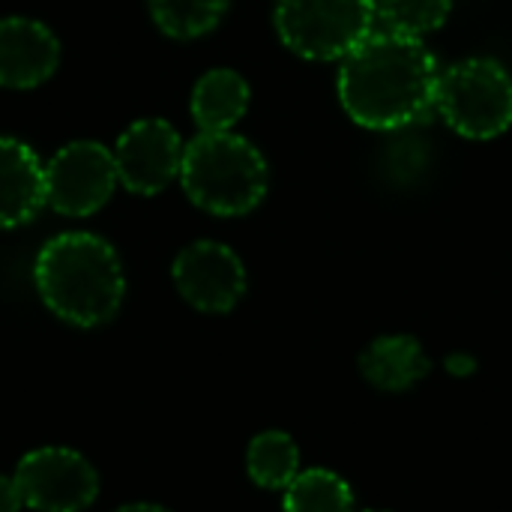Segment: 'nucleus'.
I'll return each instance as SVG.
<instances>
[{"mask_svg": "<svg viewBox=\"0 0 512 512\" xmlns=\"http://www.w3.org/2000/svg\"><path fill=\"white\" fill-rule=\"evenodd\" d=\"M15 486L36 512H84L99 495L96 468L69 447H36L21 456Z\"/></svg>", "mask_w": 512, "mask_h": 512, "instance_id": "6", "label": "nucleus"}, {"mask_svg": "<svg viewBox=\"0 0 512 512\" xmlns=\"http://www.w3.org/2000/svg\"><path fill=\"white\" fill-rule=\"evenodd\" d=\"M360 372L375 390L405 393L432 372V360L414 336L396 333L378 336L366 345V351L360 354Z\"/></svg>", "mask_w": 512, "mask_h": 512, "instance_id": "12", "label": "nucleus"}, {"mask_svg": "<svg viewBox=\"0 0 512 512\" xmlns=\"http://www.w3.org/2000/svg\"><path fill=\"white\" fill-rule=\"evenodd\" d=\"M252 90L234 69H210L192 87V120L201 132H231L249 111Z\"/></svg>", "mask_w": 512, "mask_h": 512, "instance_id": "13", "label": "nucleus"}, {"mask_svg": "<svg viewBox=\"0 0 512 512\" xmlns=\"http://www.w3.org/2000/svg\"><path fill=\"white\" fill-rule=\"evenodd\" d=\"M366 512H384V510H366Z\"/></svg>", "mask_w": 512, "mask_h": 512, "instance_id": "21", "label": "nucleus"}, {"mask_svg": "<svg viewBox=\"0 0 512 512\" xmlns=\"http://www.w3.org/2000/svg\"><path fill=\"white\" fill-rule=\"evenodd\" d=\"M147 3L156 27L171 39H198L210 33L228 9V0H147Z\"/></svg>", "mask_w": 512, "mask_h": 512, "instance_id": "16", "label": "nucleus"}, {"mask_svg": "<svg viewBox=\"0 0 512 512\" xmlns=\"http://www.w3.org/2000/svg\"><path fill=\"white\" fill-rule=\"evenodd\" d=\"M438 60L420 36L369 33L339 66L345 114L375 132L408 129L429 117L438 99Z\"/></svg>", "mask_w": 512, "mask_h": 512, "instance_id": "1", "label": "nucleus"}, {"mask_svg": "<svg viewBox=\"0 0 512 512\" xmlns=\"http://www.w3.org/2000/svg\"><path fill=\"white\" fill-rule=\"evenodd\" d=\"M117 512H171V510H165V507H159V504H126V507H120Z\"/></svg>", "mask_w": 512, "mask_h": 512, "instance_id": "20", "label": "nucleus"}, {"mask_svg": "<svg viewBox=\"0 0 512 512\" xmlns=\"http://www.w3.org/2000/svg\"><path fill=\"white\" fill-rule=\"evenodd\" d=\"M282 507L285 512H357L351 486L327 468L300 471L285 489Z\"/></svg>", "mask_w": 512, "mask_h": 512, "instance_id": "15", "label": "nucleus"}, {"mask_svg": "<svg viewBox=\"0 0 512 512\" xmlns=\"http://www.w3.org/2000/svg\"><path fill=\"white\" fill-rule=\"evenodd\" d=\"M21 507H24V501L15 486V477L0 474V512H21Z\"/></svg>", "mask_w": 512, "mask_h": 512, "instance_id": "19", "label": "nucleus"}, {"mask_svg": "<svg viewBox=\"0 0 512 512\" xmlns=\"http://www.w3.org/2000/svg\"><path fill=\"white\" fill-rule=\"evenodd\" d=\"M453 0H378V21L405 36H426L447 24Z\"/></svg>", "mask_w": 512, "mask_h": 512, "instance_id": "17", "label": "nucleus"}, {"mask_svg": "<svg viewBox=\"0 0 512 512\" xmlns=\"http://www.w3.org/2000/svg\"><path fill=\"white\" fill-rule=\"evenodd\" d=\"M180 297L207 315L231 312L246 294V267L234 249L216 240L189 243L171 267Z\"/></svg>", "mask_w": 512, "mask_h": 512, "instance_id": "9", "label": "nucleus"}, {"mask_svg": "<svg viewBox=\"0 0 512 512\" xmlns=\"http://www.w3.org/2000/svg\"><path fill=\"white\" fill-rule=\"evenodd\" d=\"M45 204V168L18 138L0 135V231L30 222Z\"/></svg>", "mask_w": 512, "mask_h": 512, "instance_id": "11", "label": "nucleus"}, {"mask_svg": "<svg viewBox=\"0 0 512 512\" xmlns=\"http://www.w3.org/2000/svg\"><path fill=\"white\" fill-rule=\"evenodd\" d=\"M420 144L423 141H399L396 147L387 150V168H396L393 177L399 174V168H405L408 171V180H411L414 174H420L426 168L429 159H426V150Z\"/></svg>", "mask_w": 512, "mask_h": 512, "instance_id": "18", "label": "nucleus"}, {"mask_svg": "<svg viewBox=\"0 0 512 512\" xmlns=\"http://www.w3.org/2000/svg\"><path fill=\"white\" fill-rule=\"evenodd\" d=\"M246 471L255 486L279 492L294 483L300 474V447L288 432L270 429L252 438L246 450Z\"/></svg>", "mask_w": 512, "mask_h": 512, "instance_id": "14", "label": "nucleus"}, {"mask_svg": "<svg viewBox=\"0 0 512 512\" xmlns=\"http://www.w3.org/2000/svg\"><path fill=\"white\" fill-rule=\"evenodd\" d=\"M114 153L96 141H72L45 165V204L69 219L102 210L117 186Z\"/></svg>", "mask_w": 512, "mask_h": 512, "instance_id": "7", "label": "nucleus"}, {"mask_svg": "<svg viewBox=\"0 0 512 512\" xmlns=\"http://www.w3.org/2000/svg\"><path fill=\"white\" fill-rule=\"evenodd\" d=\"M180 183L186 198L210 216L252 213L270 186L261 150L234 132H201L183 150Z\"/></svg>", "mask_w": 512, "mask_h": 512, "instance_id": "3", "label": "nucleus"}, {"mask_svg": "<svg viewBox=\"0 0 512 512\" xmlns=\"http://www.w3.org/2000/svg\"><path fill=\"white\" fill-rule=\"evenodd\" d=\"M183 138L162 117H144L123 129L117 138L114 165L117 180L132 195H159L180 177L183 165Z\"/></svg>", "mask_w": 512, "mask_h": 512, "instance_id": "8", "label": "nucleus"}, {"mask_svg": "<svg viewBox=\"0 0 512 512\" xmlns=\"http://www.w3.org/2000/svg\"><path fill=\"white\" fill-rule=\"evenodd\" d=\"M60 66L57 36L33 18H0V87L30 90L45 84Z\"/></svg>", "mask_w": 512, "mask_h": 512, "instance_id": "10", "label": "nucleus"}, {"mask_svg": "<svg viewBox=\"0 0 512 512\" xmlns=\"http://www.w3.org/2000/svg\"><path fill=\"white\" fill-rule=\"evenodd\" d=\"M276 33L303 60H345L375 33L378 0H279Z\"/></svg>", "mask_w": 512, "mask_h": 512, "instance_id": "5", "label": "nucleus"}, {"mask_svg": "<svg viewBox=\"0 0 512 512\" xmlns=\"http://www.w3.org/2000/svg\"><path fill=\"white\" fill-rule=\"evenodd\" d=\"M435 108L456 135L492 141L512 126V75L492 57L459 60L441 72Z\"/></svg>", "mask_w": 512, "mask_h": 512, "instance_id": "4", "label": "nucleus"}, {"mask_svg": "<svg viewBox=\"0 0 512 512\" xmlns=\"http://www.w3.org/2000/svg\"><path fill=\"white\" fill-rule=\"evenodd\" d=\"M39 300L72 327L108 324L126 294L117 252L96 234L69 231L51 237L33 264Z\"/></svg>", "mask_w": 512, "mask_h": 512, "instance_id": "2", "label": "nucleus"}]
</instances>
